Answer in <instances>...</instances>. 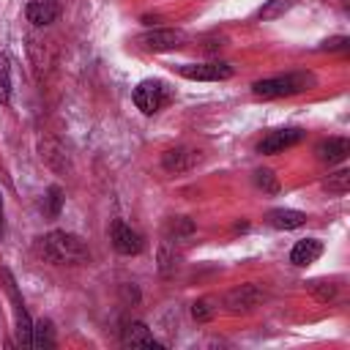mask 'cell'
I'll use <instances>...</instances> for the list:
<instances>
[{"label":"cell","mask_w":350,"mask_h":350,"mask_svg":"<svg viewBox=\"0 0 350 350\" xmlns=\"http://www.w3.org/2000/svg\"><path fill=\"white\" fill-rule=\"evenodd\" d=\"M161 164H164L167 172H186L194 164H200V150H194V148H170L164 153Z\"/></svg>","instance_id":"obj_11"},{"label":"cell","mask_w":350,"mask_h":350,"mask_svg":"<svg viewBox=\"0 0 350 350\" xmlns=\"http://www.w3.org/2000/svg\"><path fill=\"white\" fill-rule=\"evenodd\" d=\"M0 279H3V287H5V293H8V298H11V304H14L16 342H19L22 347H33V320H30V314H27V309H25V301H22L19 290H16V279H14V273H11L8 268H0Z\"/></svg>","instance_id":"obj_3"},{"label":"cell","mask_w":350,"mask_h":350,"mask_svg":"<svg viewBox=\"0 0 350 350\" xmlns=\"http://www.w3.org/2000/svg\"><path fill=\"white\" fill-rule=\"evenodd\" d=\"M323 49H331V52H336V49H347V36H336V38H328V41L323 44Z\"/></svg>","instance_id":"obj_26"},{"label":"cell","mask_w":350,"mask_h":350,"mask_svg":"<svg viewBox=\"0 0 350 350\" xmlns=\"http://www.w3.org/2000/svg\"><path fill=\"white\" fill-rule=\"evenodd\" d=\"M306 287H309V293H312L317 301H331V298L336 295V287H334L331 282H325V279H314V282H306Z\"/></svg>","instance_id":"obj_22"},{"label":"cell","mask_w":350,"mask_h":350,"mask_svg":"<svg viewBox=\"0 0 350 350\" xmlns=\"http://www.w3.org/2000/svg\"><path fill=\"white\" fill-rule=\"evenodd\" d=\"M0 202H3V197H0Z\"/></svg>","instance_id":"obj_28"},{"label":"cell","mask_w":350,"mask_h":350,"mask_svg":"<svg viewBox=\"0 0 350 350\" xmlns=\"http://www.w3.org/2000/svg\"><path fill=\"white\" fill-rule=\"evenodd\" d=\"M44 216L46 219H57L60 216V208H63V191L60 186H49L46 189V197H44Z\"/></svg>","instance_id":"obj_17"},{"label":"cell","mask_w":350,"mask_h":350,"mask_svg":"<svg viewBox=\"0 0 350 350\" xmlns=\"http://www.w3.org/2000/svg\"><path fill=\"white\" fill-rule=\"evenodd\" d=\"M301 139H304V131L301 129H279V131H271L268 137H262L257 142V150L271 156V153H282V150L298 145Z\"/></svg>","instance_id":"obj_9"},{"label":"cell","mask_w":350,"mask_h":350,"mask_svg":"<svg viewBox=\"0 0 350 350\" xmlns=\"http://www.w3.org/2000/svg\"><path fill=\"white\" fill-rule=\"evenodd\" d=\"M213 306H211V301H194V306H191V314H194V320H200V323H205V320H211L213 317Z\"/></svg>","instance_id":"obj_25"},{"label":"cell","mask_w":350,"mask_h":350,"mask_svg":"<svg viewBox=\"0 0 350 350\" xmlns=\"http://www.w3.org/2000/svg\"><path fill=\"white\" fill-rule=\"evenodd\" d=\"M178 265V254H175V243H170V241H164L161 246H159V268H161V273H170L172 268Z\"/></svg>","instance_id":"obj_21"},{"label":"cell","mask_w":350,"mask_h":350,"mask_svg":"<svg viewBox=\"0 0 350 350\" xmlns=\"http://www.w3.org/2000/svg\"><path fill=\"white\" fill-rule=\"evenodd\" d=\"M120 342H123L126 347H159V342H156V336L150 334V328H148L145 323H139V320L126 323Z\"/></svg>","instance_id":"obj_13"},{"label":"cell","mask_w":350,"mask_h":350,"mask_svg":"<svg viewBox=\"0 0 350 350\" xmlns=\"http://www.w3.org/2000/svg\"><path fill=\"white\" fill-rule=\"evenodd\" d=\"M178 74L186 79H197V82H221L232 77V66L230 63H183L178 66Z\"/></svg>","instance_id":"obj_6"},{"label":"cell","mask_w":350,"mask_h":350,"mask_svg":"<svg viewBox=\"0 0 350 350\" xmlns=\"http://www.w3.org/2000/svg\"><path fill=\"white\" fill-rule=\"evenodd\" d=\"M320 254H323V243H320L317 238H304V241H298V243L293 246L290 262H295V265H312Z\"/></svg>","instance_id":"obj_14"},{"label":"cell","mask_w":350,"mask_h":350,"mask_svg":"<svg viewBox=\"0 0 350 350\" xmlns=\"http://www.w3.org/2000/svg\"><path fill=\"white\" fill-rule=\"evenodd\" d=\"M142 49L148 52H172V49H180L186 46L189 36L183 30H175V27H156V30H145L134 38Z\"/></svg>","instance_id":"obj_5"},{"label":"cell","mask_w":350,"mask_h":350,"mask_svg":"<svg viewBox=\"0 0 350 350\" xmlns=\"http://www.w3.org/2000/svg\"><path fill=\"white\" fill-rule=\"evenodd\" d=\"M11 98V60L5 52H0V104H8Z\"/></svg>","instance_id":"obj_19"},{"label":"cell","mask_w":350,"mask_h":350,"mask_svg":"<svg viewBox=\"0 0 350 350\" xmlns=\"http://www.w3.org/2000/svg\"><path fill=\"white\" fill-rule=\"evenodd\" d=\"M191 232H194V227H191V221L183 219V216L170 219V224H167V241H170V243H178V241L189 238Z\"/></svg>","instance_id":"obj_18"},{"label":"cell","mask_w":350,"mask_h":350,"mask_svg":"<svg viewBox=\"0 0 350 350\" xmlns=\"http://www.w3.org/2000/svg\"><path fill=\"white\" fill-rule=\"evenodd\" d=\"M287 8H290V3H287V0H268V5H262V8L257 11V16H260L262 22H268V19L282 16Z\"/></svg>","instance_id":"obj_23"},{"label":"cell","mask_w":350,"mask_h":350,"mask_svg":"<svg viewBox=\"0 0 350 350\" xmlns=\"http://www.w3.org/2000/svg\"><path fill=\"white\" fill-rule=\"evenodd\" d=\"M41 252L49 262H57V265H66V262H85L90 257L85 241L74 232H66V230H55L49 232L44 241H41Z\"/></svg>","instance_id":"obj_1"},{"label":"cell","mask_w":350,"mask_h":350,"mask_svg":"<svg viewBox=\"0 0 350 350\" xmlns=\"http://www.w3.org/2000/svg\"><path fill=\"white\" fill-rule=\"evenodd\" d=\"M109 238H112V246H115L118 254L131 257V254H139V252H142V235L134 232V230H131L126 221H120V219L112 221V227H109Z\"/></svg>","instance_id":"obj_7"},{"label":"cell","mask_w":350,"mask_h":350,"mask_svg":"<svg viewBox=\"0 0 350 350\" xmlns=\"http://www.w3.org/2000/svg\"><path fill=\"white\" fill-rule=\"evenodd\" d=\"M323 189L328 194H347V189H350V172L347 170H339V172L328 175V180L323 183Z\"/></svg>","instance_id":"obj_20"},{"label":"cell","mask_w":350,"mask_h":350,"mask_svg":"<svg viewBox=\"0 0 350 350\" xmlns=\"http://www.w3.org/2000/svg\"><path fill=\"white\" fill-rule=\"evenodd\" d=\"M314 153H317L320 161L339 164V161L347 159V153H350V142H347L345 137H328V139H323V142L314 148Z\"/></svg>","instance_id":"obj_12"},{"label":"cell","mask_w":350,"mask_h":350,"mask_svg":"<svg viewBox=\"0 0 350 350\" xmlns=\"http://www.w3.org/2000/svg\"><path fill=\"white\" fill-rule=\"evenodd\" d=\"M25 16H27V22L36 25V27L52 25V22L60 16V3H57V0H27Z\"/></svg>","instance_id":"obj_10"},{"label":"cell","mask_w":350,"mask_h":350,"mask_svg":"<svg viewBox=\"0 0 350 350\" xmlns=\"http://www.w3.org/2000/svg\"><path fill=\"white\" fill-rule=\"evenodd\" d=\"M254 183H257L262 191H268V194H276V191H279V180H276V175H273L271 170H257V172H254Z\"/></svg>","instance_id":"obj_24"},{"label":"cell","mask_w":350,"mask_h":350,"mask_svg":"<svg viewBox=\"0 0 350 350\" xmlns=\"http://www.w3.org/2000/svg\"><path fill=\"white\" fill-rule=\"evenodd\" d=\"M265 219H268V224L276 227V230H295V227H301V224L306 221V213H304V211H293V208H276V211H271Z\"/></svg>","instance_id":"obj_15"},{"label":"cell","mask_w":350,"mask_h":350,"mask_svg":"<svg viewBox=\"0 0 350 350\" xmlns=\"http://www.w3.org/2000/svg\"><path fill=\"white\" fill-rule=\"evenodd\" d=\"M262 301V293L254 284H241L235 290H230L224 295V306L230 314H241V312H252L257 304Z\"/></svg>","instance_id":"obj_8"},{"label":"cell","mask_w":350,"mask_h":350,"mask_svg":"<svg viewBox=\"0 0 350 350\" xmlns=\"http://www.w3.org/2000/svg\"><path fill=\"white\" fill-rule=\"evenodd\" d=\"M317 85L314 74L309 71H293V74H282V77H271V79H260L252 85V93L260 98H279V96H295L304 90H312Z\"/></svg>","instance_id":"obj_2"},{"label":"cell","mask_w":350,"mask_h":350,"mask_svg":"<svg viewBox=\"0 0 350 350\" xmlns=\"http://www.w3.org/2000/svg\"><path fill=\"white\" fill-rule=\"evenodd\" d=\"M0 238H3V202H0Z\"/></svg>","instance_id":"obj_27"},{"label":"cell","mask_w":350,"mask_h":350,"mask_svg":"<svg viewBox=\"0 0 350 350\" xmlns=\"http://www.w3.org/2000/svg\"><path fill=\"white\" fill-rule=\"evenodd\" d=\"M170 98H172V93H170V88L161 79H142L134 88V104L145 115L159 112L164 104H170Z\"/></svg>","instance_id":"obj_4"},{"label":"cell","mask_w":350,"mask_h":350,"mask_svg":"<svg viewBox=\"0 0 350 350\" xmlns=\"http://www.w3.org/2000/svg\"><path fill=\"white\" fill-rule=\"evenodd\" d=\"M33 347H41V350L55 347V328L49 320H38L33 325Z\"/></svg>","instance_id":"obj_16"}]
</instances>
